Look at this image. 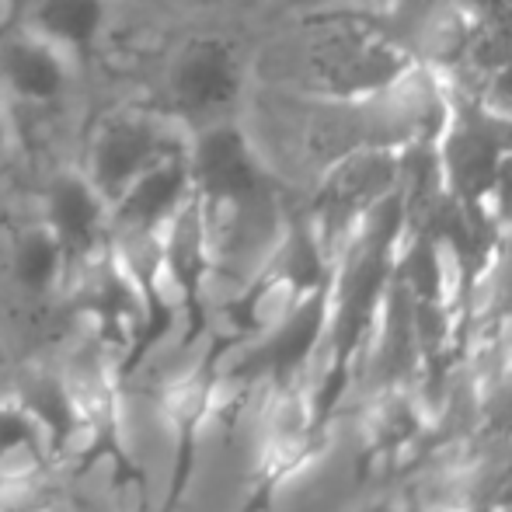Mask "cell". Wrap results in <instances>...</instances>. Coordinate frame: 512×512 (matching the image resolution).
Returning a JSON list of instances; mask_svg holds the SVG:
<instances>
[{
	"instance_id": "obj_1",
	"label": "cell",
	"mask_w": 512,
	"mask_h": 512,
	"mask_svg": "<svg viewBox=\"0 0 512 512\" xmlns=\"http://www.w3.org/2000/svg\"><path fill=\"white\" fill-rule=\"evenodd\" d=\"M175 119L157 108L122 105L98 119L88 136L81 171L91 178L108 206L136 182L147 168H154L161 157L178 150Z\"/></svg>"
},
{
	"instance_id": "obj_2",
	"label": "cell",
	"mask_w": 512,
	"mask_h": 512,
	"mask_svg": "<svg viewBox=\"0 0 512 512\" xmlns=\"http://www.w3.org/2000/svg\"><path fill=\"white\" fill-rule=\"evenodd\" d=\"M241 88V67L230 42L203 35L189 39L164 70V115L175 122L213 119L223 105L234 102Z\"/></svg>"
},
{
	"instance_id": "obj_3",
	"label": "cell",
	"mask_w": 512,
	"mask_h": 512,
	"mask_svg": "<svg viewBox=\"0 0 512 512\" xmlns=\"http://www.w3.org/2000/svg\"><path fill=\"white\" fill-rule=\"evenodd\" d=\"M74 56L21 25H0V95L7 102L46 108L74 91Z\"/></svg>"
},
{
	"instance_id": "obj_4",
	"label": "cell",
	"mask_w": 512,
	"mask_h": 512,
	"mask_svg": "<svg viewBox=\"0 0 512 512\" xmlns=\"http://www.w3.org/2000/svg\"><path fill=\"white\" fill-rule=\"evenodd\" d=\"M42 223L53 230L67 255V269L98 255L108 244V203L91 178L77 168H60L42 192Z\"/></svg>"
},
{
	"instance_id": "obj_5",
	"label": "cell",
	"mask_w": 512,
	"mask_h": 512,
	"mask_svg": "<svg viewBox=\"0 0 512 512\" xmlns=\"http://www.w3.org/2000/svg\"><path fill=\"white\" fill-rule=\"evenodd\" d=\"M192 192L203 203H230L255 192V150L248 136L227 122H206L185 140Z\"/></svg>"
},
{
	"instance_id": "obj_6",
	"label": "cell",
	"mask_w": 512,
	"mask_h": 512,
	"mask_svg": "<svg viewBox=\"0 0 512 512\" xmlns=\"http://www.w3.org/2000/svg\"><path fill=\"white\" fill-rule=\"evenodd\" d=\"M192 196L189 164H185V143L168 157L147 168L112 206H108V234L119 230H161L178 206Z\"/></svg>"
},
{
	"instance_id": "obj_7",
	"label": "cell",
	"mask_w": 512,
	"mask_h": 512,
	"mask_svg": "<svg viewBox=\"0 0 512 512\" xmlns=\"http://www.w3.org/2000/svg\"><path fill=\"white\" fill-rule=\"evenodd\" d=\"M14 11V25L60 46L74 60L91 53L112 25V0H18Z\"/></svg>"
},
{
	"instance_id": "obj_8",
	"label": "cell",
	"mask_w": 512,
	"mask_h": 512,
	"mask_svg": "<svg viewBox=\"0 0 512 512\" xmlns=\"http://www.w3.org/2000/svg\"><path fill=\"white\" fill-rule=\"evenodd\" d=\"M11 279L28 297H53L67 279V255L46 223L25 227L11 244Z\"/></svg>"
},
{
	"instance_id": "obj_9",
	"label": "cell",
	"mask_w": 512,
	"mask_h": 512,
	"mask_svg": "<svg viewBox=\"0 0 512 512\" xmlns=\"http://www.w3.org/2000/svg\"><path fill=\"white\" fill-rule=\"evenodd\" d=\"M7 147V115H4V108H0V150Z\"/></svg>"
}]
</instances>
